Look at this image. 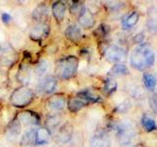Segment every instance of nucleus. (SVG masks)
I'll return each instance as SVG.
<instances>
[{
	"mask_svg": "<svg viewBox=\"0 0 157 147\" xmlns=\"http://www.w3.org/2000/svg\"><path fill=\"white\" fill-rule=\"evenodd\" d=\"M155 62V53L148 44L141 43L134 48L131 53L130 64L136 71H144Z\"/></svg>",
	"mask_w": 157,
	"mask_h": 147,
	"instance_id": "obj_1",
	"label": "nucleus"
},
{
	"mask_svg": "<svg viewBox=\"0 0 157 147\" xmlns=\"http://www.w3.org/2000/svg\"><path fill=\"white\" fill-rule=\"evenodd\" d=\"M78 68V59L76 56H68L60 59L55 67V75L61 80H70L76 76Z\"/></svg>",
	"mask_w": 157,
	"mask_h": 147,
	"instance_id": "obj_2",
	"label": "nucleus"
},
{
	"mask_svg": "<svg viewBox=\"0 0 157 147\" xmlns=\"http://www.w3.org/2000/svg\"><path fill=\"white\" fill-rule=\"evenodd\" d=\"M117 141L121 146H128L132 143L136 136L135 125L129 120H124L118 123L115 126Z\"/></svg>",
	"mask_w": 157,
	"mask_h": 147,
	"instance_id": "obj_3",
	"label": "nucleus"
},
{
	"mask_svg": "<svg viewBox=\"0 0 157 147\" xmlns=\"http://www.w3.org/2000/svg\"><path fill=\"white\" fill-rule=\"evenodd\" d=\"M34 93L27 86H20L16 88L10 97V102L12 106L16 108H25L29 106L33 100Z\"/></svg>",
	"mask_w": 157,
	"mask_h": 147,
	"instance_id": "obj_4",
	"label": "nucleus"
},
{
	"mask_svg": "<svg viewBox=\"0 0 157 147\" xmlns=\"http://www.w3.org/2000/svg\"><path fill=\"white\" fill-rule=\"evenodd\" d=\"M104 56L108 62L119 64L127 57V51L124 47L117 44H110L104 49Z\"/></svg>",
	"mask_w": 157,
	"mask_h": 147,
	"instance_id": "obj_5",
	"label": "nucleus"
},
{
	"mask_svg": "<svg viewBox=\"0 0 157 147\" xmlns=\"http://www.w3.org/2000/svg\"><path fill=\"white\" fill-rule=\"evenodd\" d=\"M57 78L53 76H45L39 81L36 86L37 92L41 94H50L57 87Z\"/></svg>",
	"mask_w": 157,
	"mask_h": 147,
	"instance_id": "obj_6",
	"label": "nucleus"
},
{
	"mask_svg": "<svg viewBox=\"0 0 157 147\" xmlns=\"http://www.w3.org/2000/svg\"><path fill=\"white\" fill-rule=\"evenodd\" d=\"M49 33H50V27L46 23L40 22L33 28L29 36L34 41H40L43 38H46L49 36Z\"/></svg>",
	"mask_w": 157,
	"mask_h": 147,
	"instance_id": "obj_7",
	"label": "nucleus"
},
{
	"mask_svg": "<svg viewBox=\"0 0 157 147\" xmlns=\"http://www.w3.org/2000/svg\"><path fill=\"white\" fill-rule=\"evenodd\" d=\"M74 134V127L70 124V123H65L61 126H59V129L57 130V140L60 143L66 144L68 142H70L72 137Z\"/></svg>",
	"mask_w": 157,
	"mask_h": 147,
	"instance_id": "obj_8",
	"label": "nucleus"
},
{
	"mask_svg": "<svg viewBox=\"0 0 157 147\" xmlns=\"http://www.w3.org/2000/svg\"><path fill=\"white\" fill-rule=\"evenodd\" d=\"M111 140L104 130L97 131L90 140V147H110Z\"/></svg>",
	"mask_w": 157,
	"mask_h": 147,
	"instance_id": "obj_9",
	"label": "nucleus"
},
{
	"mask_svg": "<svg viewBox=\"0 0 157 147\" xmlns=\"http://www.w3.org/2000/svg\"><path fill=\"white\" fill-rule=\"evenodd\" d=\"M21 131H22V125L16 118V119H14L12 122H10L8 126H6L5 136H6L7 140L9 141L16 140L20 136V134H21Z\"/></svg>",
	"mask_w": 157,
	"mask_h": 147,
	"instance_id": "obj_10",
	"label": "nucleus"
},
{
	"mask_svg": "<svg viewBox=\"0 0 157 147\" xmlns=\"http://www.w3.org/2000/svg\"><path fill=\"white\" fill-rule=\"evenodd\" d=\"M17 119L21 123V125L23 124L25 126H36L40 123L39 116L33 111H24L19 113Z\"/></svg>",
	"mask_w": 157,
	"mask_h": 147,
	"instance_id": "obj_11",
	"label": "nucleus"
},
{
	"mask_svg": "<svg viewBox=\"0 0 157 147\" xmlns=\"http://www.w3.org/2000/svg\"><path fill=\"white\" fill-rule=\"evenodd\" d=\"M67 104L66 98L64 95H53L47 101V108L50 111L58 112L62 111Z\"/></svg>",
	"mask_w": 157,
	"mask_h": 147,
	"instance_id": "obj_12",
	"label": "nucleus"
},
{
	"mask_svg": "<svg viewBox=\"0 0 157 147\" xmlns=\"http://www.w3.org/2000/svg\"><path fill=\"white\" fill-rule=\"evenodd\" d=\"M17 81L22 83L23 86H27L31 82V69L28 64L22 63L19 67V70L17 72Z\"/></svg>",
	"mask_w": 157,
	"mask_h": 147,
	"instance_id": "obj_13",
	"label": "nucleus"
},
{
	"mask_svg": "<svg viewBox=\"0 0 157 147\" xmlns=\"http://www.w3.org/2000/svg\"><path fill=\"white\" fill-rule=\"evenodd\" d=\"M65 36L70 41L74 43H78L82 38V32L81 28H78L77 24H70L65 29Z\"/></svg>",
	"mask_w": 157,
	"mask_h": 147,
	"instance_id": "obj_14",
	"label": "nucleus"
},
{
	"mask_svg": "<svg viewBox=\"0 0 157 147\" xmlns=\"http://www.w3.org/2000/svg\"><path fill=\"white\" fill-rule=\"evenodd\" d=\"M78 22L81 24V27H82L83 28H93V26H94L95 20H94L93 14L90 11V10L86 8L85 11L78 16Z\"/></svg>",
	"mask_w": 157,
	"mask_h": 147,
	"instance_id": "obj_15",
	"label": "nucleus"
},
{
	"mask_svg": "<svg viewBox=\"0 0 157 147\" xmlns=\"http://www.w3.org/2000/svg\"><path fill=\"white\" fill-rule=\"evenodd\" d=\"M107 75L109 76V77H111V78L126 77V76L130 75V70L126 65H124V64L119 63V64H115V65L109 70Z\"/></svg>",
	"mask_w": 157,
	"mask_h": 147,
	"instance_id": "obj_16",
	"label": "nucleus"
},
{
	"mask_svg": "<svg viewBox=\"0 0 157 147\" xmlns=\"http://www.w3.org/2000/svg\"><path fill=\"white\" fill-rule=\"evenodd\" d=\"M51 134L45 127H39L36 130V145L42 146L46 145L50 140Z\"/></svg>",
	"mask_w": 157,
	"mask_h": 147,
	"instance_id": "obj_17",
	"label": "nucleus"
},
{
	"mask_svg": "<svg viewBox=\"0 0 157 147\" xmlns=\"http://www.w3.org/2000/svg\"><path fill=\"white\" fill-rule=\"evenodd\" d=\"M77 97L83 100L86 104H90V103H97V102L102 101L100 96L94 94V93L90 89H82L81 91H78L77 93Z\"/></svg>",
	"mask_w": 157,
	"mask_h": 147,
	"instance_id": "obj_18",
	"label": "nucleus"
},
{
	"mask_svg": "<svg viewBox=\"0 0 157 147\" xmlns=\"http://www.w3.org/2000/svg\"><path fill=\"white\" fill-rule=\"evenodd\" d=\"M36 129H31L26 131L21 140L20 145L21 147H36Z\"/></svg>",
	"mask_w": 157,
	"mask_h": 147,
	"instance_id": "obj_19",
	"label": "nucleus"
},
{
	"mask_svg": "<svg viewBox=\"0 0 157 147\" xmlns=\"http://www.w3.org/2000/svg\"><path fill=\"white\" fill-rule=\"evenodd\" d=\"M66 4L63 1H55L52 4V14L57 22H62L65 17Z\"/></svg>",
	"mask_w": 157,
	"mask_h": 147,
	"instance_id": "obj_20",
	"label": "nucleus"
},
{
	"mask_svg": "<svg viewBox=\"0 0 157 147\" xmlns=\"http://www.w3.org/2000/svg\"><path fill=\"white\" fill-rule=\"evenodd\" d=\"M140 20V14L136 11H134L127 15L124 19L122 20V27L124 29H130L132 27H135Z\"/></svg>",
	"mask_w": 157,
	"mask_h": 147,
	"instance_id": "obj_21",
	"label": "nucleus"
},
{
	"mask_svg": "<svg viewBox=\"0 0 157 147\" xmlns=\"http://www.w3.org/2000/svg\"><path fill=\"white\" fill-rule=\"evenodd\" d=\"M87 104L86 103L80 99L78 97H73L70 98L67 102V107H68V110L72 112V113H78V111H81L83 107H86Z\"/></svg>",
	"mask_w": 157,
	"mask_h": 147,
	"instance_id": "obj_22",
	"label": "nucleus"
},
{
	"mask_svg": "<svg viewBox=\"0 0 157 147\" xmlns=\"http://www.w3.org/2000/svg\"><path fill=\"white\" fill-rule=\"evenodd\" d=\"M142 82H144V86L146 90L154 91L157 85V78L153 74L144 73L142 75Z\"/></svg>",
	"mask_w": 157,
	"mask_h": 147,
	"instance_id": "obj_23",
	"label": "nucleus"
},
{
	"mask_svg": "<svg viewBox=\"0 0 157 147\" xmlns=\"http://www.w3.org/2000/svg\"><path fill=\"white\" fill-rule=\"evenodd\" d=\"M140 122H141L142 127H144L145 131H147V132H151V131L157 130V125H156L155 121L148 115L144 114L141 117Z\"/></svg>",
	"mask_w": 157,
	"mask_h": 147,
	"instance_id": "obj_24",
	"label": "nucleus"
},
{
	"mask_svg": "<svg viewBox=\"0 0 157 147\" xmlns=\"http://www.w3.org/2000/svg\"><path fill=\"white\" fill-rule=\"evenodd\" d=\"M48 14V8L45 4L40 3L37 5L36 8H34L33 11V18L36 20V21H41L43 18H45Z\"/></svg>",
	"mask_w": 157,
	"mask_h": 147,
	"instance_id": "obj_25",
	"label": "nucleus"
},
{
	"mask_svg": "<svg viewBox=\"0 0 157 147\" xmlns=\"http://www.w3.org/2000/svg\"><path fill=\"white\" fill-rule=\"evenodd\" d=\"M60 123H61V118L60 116L58 115H52L48 118V119L46 120V127L45 129H47L49 131H50V134L52 131L56 130L59 129V126H60Z\"/></svg>",
	"mask_w": 157,
	"mask_h": 147,
	"instance_id": "obj_26",
	"label": "nucleus"
},
{
	"mask_svg": "<svg viewBox=\"0 0 157 147\" xmlns=\"http://www.w3.org/2000/svg\"><path fill=\"white\" fill-rule=\"evenodd\" d=\"M117 87H118V85L116 81L114 78H111V77L106 78L104 81V83H103V91H104V93L107 95H110L112 93H114L117 90Z\"/></svg>",
	"mask_w": 157,
	"mask_h": 147,
	"instance_id": "obj_27",
	"label": "nucleus"
},
{
	"mask_svg": "<svg viewBox=\"0 0 157 147\" xmlns=\"http://www.w3.org/2000/svg\"><path fill=\"white\" fill-rule=\"evenodd\" d=\"M48 67H49L48 62L46 60H44V59H41V60L36 64V68H34V73H36V75L38 77H42L45 76V74L47 73Z\"/></svg>",
	"mask_w": 157,
	"mask_h": 147,
	"instance_id": "obj_28",
	"label": "nucleus"
},
{
	"mask_svg": "<svg viewBox=\"0 0 157 147\" xmlns=\"http://www.w3.org/2000/svg\"><path fill=\"white\" fill-rule=\"evenodd\" d=\"M85 3L82 1H73L70 6V13L74 16H80V15L85 11Z\"/></svg>",
	"mask_w": 157,
	"mask_h": 147,
	"instance_id": "obj_29",
	"label": "nucleus"
},
{
	"mask_svg": "<svg viewBox=\"0 0 157 147\" xmlns=\"http://www.w3.org/2000/svg\"><path fill=\"white\" fill-rule=\"evenodd\" d=\"M146 28L151 32H157V13L151 14L146 21Z\"/></svg>",
	"mask_w": 157,
	"mask_h": 147,
	"instance_id": "obj_30",
	"label": "nucleus"
},
{
	"mask_svg": "<svg viewBox=\"0 0 157 147\" xmlns=\"http://www.w3.org/2000/svg\"><path fill=\"white\" fill-rule=\"evenodd\" d=\"M108 32H109V27L106 26L105 24H101L95 31V34H97V36H100V37L107 36Z\"/></svg>",
	"mask_w": 157,
	"mask_h": 147,
	"instance_id": "obj_31",
	"label": "nucleus"
},
{
	"mask_svg": "<svg viewBox=\"0 0 157 147\" xmlns=\"http://www.w3.org/2000/svg\"><path fill=\"white\" fill-rule=\"evenodd\" d=\"M149 104H150V107H151V110L157 115V94L150 97Z\"/></svg>",
	"mask_w": 157,
	"mask_h": 147,
	"instance_id": "obj_32",
	"label": "nucleus"
},
{
	"mask_svg": "<svg viewBox=\"0 0 157 147\" xmlns=\"http://www.w3.org/2000/svg\"><path fill=\"white\" fill-rule=\"evenodd\" d=\"M1 20H2V23L5 24H9L10 23L12 22V16L10 14L6 13V12H3L1 14Z\"/></svg>",
	"mask_w": 157,
	"mask_h": 147,
	"instance_id": "obj_33",
	"label": "nucleus"
},
{
	"mask_svg": "<svg viewBox=\"0 0 157 147\" xmlns=\"http://www.w3.org/2000/svg\"><path fill=\"white\" fill-rule=\"evenodd\" d=\"M144 34L142 33V32H140V33H137L136 36H135V37H134V41L140 45V44L144 43V42H142V41H144Z\"/></svg>",
	"mask_w": 157,
	"mask_h": 147,
	"instance_id": "obj_34",
	"label": "nucleus"
},
{
	"mask_svg": "<svg viewBox=\"0 0 157 147\" xmlns=\"http://www.w3.org/2000/svg\"><path fill=\"white\" fill-rule=\"evenodd\" d=\"M108 3V6H109L110 8H112V9H119V8H121L123 5V3H121V2H113V1H111V2H107Z\"/></svg>",
	"mask_w": 157,
	"mask_h": 147,
	"instance_id": "obj_35",
	"label": "nucleus"
},
{
	"mask_svg": "<svg viewBox=\"0 0 157 147\" xmlns=\"http://www.w3.org/2000/svg\"><path fill=\"white\" fill-rule=\"evenodd\" d=\"M135 147H144V146L142 145V144H137V145H136Z\"/></svg>",
	"mask_w": 157,
	"mask_h": 147,
	"instance_id": "obj_36",
	"label": "nucleus"
}]
</instances>
